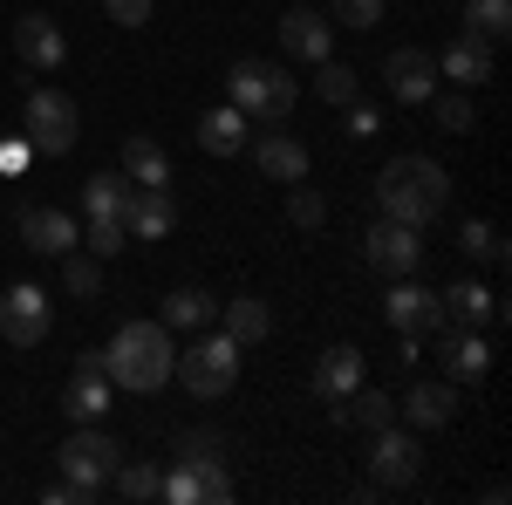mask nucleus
Returning a JSON list of instances; mask_svg holds the SVG:
<instances>
[{
	"label": "nucleus",
	"instance_id": "f257e3e1",
	"mask_svg": "<svg viewBox=\"0 0 512 505\" xmlns=\"http://www.w3.org/2000/svg\"><path fill=\"white\" fill-rule=\"evenodd\" d=\"M103 369H110V389H130V396H151V389L171 383L178 369V349H171V328L164 321H123L103 349Z\"/></svg>",
	"mask_w": 512,
	"mask_h": 505
},
{
	"label": "nucleus",
	"instance_id": "f03ea898",
	"mask_svg": "<svg viewBox=\"0 0 512 505\" xmlns=\"http://www.w3.org/2000/svg\"><path fill=\"white\" fill-rule=\"evenodd\" d=\"M444 198H451V171L437 164V157H390L383 171H376V205H383V219H403V226H431L437 212H444Z\"/></svg>",
	"mask_w": 512,
	"mask_h": 505
},
{
	"label": "nucleus",
	"instance_id": "7ed1b4c3",
	"mask_svg": "<svg viewBox=\"0 0 512 505\" xmlns=\"http://www.w3.org/2000/svg\"><path fill=\"white\" fill-rule=\"evenodd\" d=\"M226 96H233V110H239V117L280 123L287 110H294L301 82L287 76L280 62H260V55H246V62H233V76H226Z\"/></svg>",
	"mask_w": 512,
	"mask_h": 505
},
{
	"label": "nucleus",
	"instance_id": "20e7f679",
	"mask_svg": "<svg viewBox=\"0 0 512 505\" xmlns=\"http://www.w3.org/2000/svg\"><path fill=\"white\" fill-rule=\"evenodd\" d=\"M239 355H246V349H239L226 328H198V342L178 355V369H171V376H185V389H192L198 403H212V396H233Z\"/></svg>",
	"mask_w": 512,
	"mask_h": 505
},
{
	"label": "nucleus",
	"instance_id": "39448f33",
	"mask_svg": "<svg viewBox=\"0 0 512 505\" xmlns=\"http://www.w3.org/2000/svg\"><path fill=\"white\" fill-rule=\"evenodd\" d=\"M55 465H62V478L76 485L82 499H96V492L110 485V471L123 465V451H117V437H110V430H96V424H76L69 437H62V451H55Z\"/></svg>",
	"mask_w": 512,
	"mask_h": 505
},
{
	"label": "nucleus",
	"instance_id": "423d86ee",
	"mask_svg": "<svg viewBox=\"0 0 512 505\" xmlns=\"http://www.w3.org/2000/svg\"><path fill=\"white\" fill-rule=\"evenodd\" d=\"M28 151L41 157H69L76 151V137H82V110H76V96L69 89H28Z\"/></svg>",
	"mask_w": 512,
	"mask_h": 505
},
{
	"label": "nucleus",
	"instance_id": "0eeeda50",
	"mask_svg": "<svg viewBox=\"0 0 512 505\" xmlns=\"http://www.w3.org/2000/svg\"><path fill=\"white\" fill-rule=\"evenodd\" d=\"M362 267L383 273V280H403V273L424 267V226H403V219H376L362 233Z\"/></svg>",
	"mask_w": 512,
	"mask_h": 505
},
{
	"label": "nucleus",
	"instance_id": "6e6552de",
	"mask_svg": "<svg viewBox=\"0 0 512 505\" xmlns=\"http://www.w3.org/2000/svg\"><path fill=\"white\" fill-rule=\"evenodd\" d=\"M158 499H171V505H226V499H233V471H226V458L178 451V471L164 478Z\"/></svg>",
	"mask_w": 512,
	"mask_h": 505
},
{
	"label": "nucleus",
	"instance_id": "1a4fd4ad",
	"mask_svg": "<svg viewBox=\"0 0 512 505\" xmlns=\"http://www.w3.org/2000/svg\"><path fill=\"white\" fill-rule=\"evenodd\" d=\"M417 471H424L417 430H403V424L369 430V478H376V492H403V485H417Z\"/></svg>",
	"mask_w": 512,
	"mask_h": 505
},
{
	"label": "nucleus",
	"instance_id": "9d476101",
	"mask_svg": "<svg viewBox=\"0 0 512 505\" xmlns=\"http://www.w3.org/2000/svg\"><path fill=\"white\" fill-rule=\"evenodd\" d=\"M48 328H55V308H48V294H41L35 280H21V287L0 294V335H7V349H41Z\"/></svg>",
	"mask_w": 512,
	"mask_h": 505
},
{
	"label": "nucleus",
	"instance_id": "9b49d317",
	"mask_svg": "<svg viewBox=\"0 0 512 505\" xmlns=\"http://www.w3.org/2000/svg\"><path fill=\"white\" fill-rule=\"evenodd\" d=\"M383 89H390L396 103H431L437 96V55L431 48H390L383 55Z\"/></svg>",
	"mask_w": 512,
	"mask_h": 505
},
{
	"label": "nucleus",
	"instance_id": "f8f14e48",
	"mask_svg": "<svg viewBox=\"0 0 512 505\" xmlns=\"http://www.w3.org/2000/svg\"><path fill=\"white\" fill-rule=\"evenodd\" d=\"M383 321H390L396 335H437V328H444V301L403 273L390 294H383Z\"/></svg>",
	"mask_w": 512,
	"mask_h": 505
},
{
	"label": "nucleus",
	"instance_id": "ddd939ff",
	"mask_svg": "<svg viewBox=\"0 0 512 505\" xmlns=\"http://www.w3.org/2000/svg\"><path fill=\"white\" fill-rule=\"evenodd\" d=\"M21 246L28 253H48V260H62V253H76L82 246V226L69 212H55V205H28L21 212Z\"/></svg>",
	"mask_w": 512,
	"mask_h": 505
},
{
	"label": "nucleus",
	"instance_id": "4468645a",
	"mask_svg": "<svg viewBox=\"0 0 512 505\" xmlns=\"http://www.w3.org/2000/svg\"><path fill=\"white\" fill-rule=\"evenodd\" d=\"M451 417H458V383H410V396H396L403 430H444Z\"/></svg>",
	"mask_w": 512,
	"mask_h": 505
},
{
	"label": "nucleus",
	"instance_id": "2eb2a0df",
	"mask_svg": "<svg viewBox=\"0 0 512 505\" xmlns=\"http://www.w3.org/2000/svg\"><path fill=\"white\" fill-rule=\"evenodd\" d=\"M14 55L28 69H62L69 62V35L55 28V14H21L14 21Z\"/></svg>",
	"mask_w": 512,
	"mask_h": 505
},
{
	"label": "nucleus",
	"instance_id": "dca6fc26",
	"mask_svg": "<svg viewBox=\"0 0 512 505\" xmlns=\"http://www.w3.org/2000/svg\"><path fill=\"white\" fill-rule=\"evenodd\" d=\"M437 369H444V383H485V369H492V342H485L478 328H458V335L437 342Z\"/></svg>",
	"mask_w": 512,
	"mask_h": 505
},
{
	"label": "nucleus",
	"instance_id": "f3484780",
	"mask_svg": "<svg viewBox=\"0 0 512 505\" xmlns=\"http://www.w3.org/2000/svg\"><path fill=\"white\" fill-rule=\"evenodd\" d=\"M171 226H178L171 185H137V192H130V212H123V233L130 239H164Z\"/></svg>",
	"mask_w": 512,
	"mask_h": 505
},
{
	"label": "nucleus",
	"instance_id": "a211bd4d",
	"mask_svg": "<svg viewBox=\"0 0 512 505\" xmlns=\"http://www.w3.org/2000/svg\"><path fill=\"white\" fill-rule=\"evenodd\" d=\"M280 48H287L294 62H328V55H335V21L294 7V14H280Z\"/></svg>",
	"mask_w": 512,
	"mask_h": 505
},
{
	"label": "nucleus",
	"instance_id": "6ab92c4d",
	"mask_svg": "<svg viewBox=\"0 0 512 505\" xmlns=\"http://www.w3.org/2000/svg\"><path fill=\"white\" fill-rule=\"evenodd\" d=\"M62 410L76 417V424H96L103 410H110V369H103V355H82L76 376H69V396H62Z\"/></svg>",
	"mask_w": 512,
	"mask_h": 505
},
{
	"label": "nucleus",
	"instance_id": "aec40b11",
	"mask_svg": "<svg viewBox=\"0 0 512 505\" xmlns=\"http://www.w3.org/2000/svg\"><path fill=\"white\" fill-rule=\"evenodd\" d=\"M362 383H369V376H362V349H355V342H335V349L315 362V396L321 403H349Z\"/></svg>",
	"mask_w": 512,
	"mask_h": 505
},
{
	"label": "nucleus",
	"instance_id": "412c9836",
	"mask_svg": "<svg viewBox=\"0 0 512 505\" xmlns=\"http://www.w3.org/2000/svg\"><path fill=\"white\" fill-rule=\"evenodd\" d=\"M253 164H260L274 185H301V178H308V144H301L294 130H267V137L253 144Z\"/></svg>",
	"mask_w": 512,
	"mask_h": 505
},
{
	"label": "nucleus",
	"instance_id": "4be33fe9",
	"mask_svg": "<svg viewBox=\"0 0 512 505\" xmlns=\"http://www.w3.org/2000/svg\"><path fill=\"white\" fill-rule=\"evenodd\" d=\"M437 76H451L458 89H485V82H492V41L458 35L444 55H437Z\"/></svg>",
	"mask_w": 512,
	"mask_h": 505
},
{
	"label": "nucleus",
	"instance_id": "5701e85b",
	"mask_svg": "<svg viewBox=\"0 0 512 505\" xmlns=\"http://www.w3.org/2000/svg\"><path fill=\"white\" fill-rule=\"evenodd\" d=\"M437 301H444V321H458V328H478V321H499V314H506L485 280H451Z\"/></svg>",
	"mask_w": 512,
	"mask_h": 505
},
{
	"label": "nucleus",
	"instance_id": "b1692460",
	"mask_svg": "<svg viewBox=\"0 0 512 505\" xmlns=\"http://www.w3.org/2000/svg\"><path fill=\"white\" fill-rule=\"evenodd\" d=\"M219 328L233 335L239 349H260V342L274 335V308H267L260 294H239V301H226V308H219Z\"/></svg>",
	"mask_w": 512,
	"mask_h": 505
},
{
	"label": "nucleus",
	"instance_id": "393cba45",
	"mask_svg": "<svg viewBox=\"0 0 512 505\" xmlns=\"http://www.w3.org/2000/svg\"><path fill=\"white\" fill-rule=\"evenodd\" d=\"M246 123L253 117H239L233 103H219V110H205V117H198V151H212V157H239L246 151Z\"/></svg>",
	"mask_w": 512,
	"mask_h": 505
},
{
	"label": "nucleus",
	"instance_id": "a878e982",
	"mask_svg": "<svg viewBox=\"0 0 512 505\" xmlns=\"http://www.w3.org/2000/svg\"><path fill=\"white\" fill-rule=\"evenodd\" d=\"M130 178L123 171H89V185H82V205H89V219H123L130 212Z\"/></svg>",
	"mask_w": 512,
	"mask_h": 505
},
{
	"label": "nucleus",
	"instance_id": "bb28decb",
	"mask_svg": "<svg viewBox=\"0 0 512 505\" xmlns=\"http://www.w3.org/2000/svg\"><path fill=\"white\" fill-rule=\"evenodd\" d=\"M219 321V301L205 294V287H178V294H164V328H212Z\"/></svg>",
	"mask_w": 512,
	"mask_h": 505
},
{
	"label": "nucleus",
	"instance_id": "cd10ccee",
	"mask_svg": "<svg viewBox=\"0 0 512 505\" xmlns=\"http://www.w3.org/2000/svg\"><path fill=\"white\" fill-rule=\"evenodd\" d=\"M123 178H130V185H171V157H164L151 137H130V144H123Z\"/></svg>",
	"mask_w": 512,
	"mask_h": 505
},
{
	"label": "nucleus",
	"instance_id": "c85d7f7f",
	"mask_svg": "<svg viewBox=\"0 0 512 505\" xmlns=\"http://www.w3.org/2000/svg\"><path fill=\"white\" fill-rule=\"evenodd\" d=\"M315 96L321 103H335V110H349L355 96H362V69H349V62H315Z\"/></svg>",
	"mask_w": 512,
	"mask_h": 505
},
{
	"label": "nucleus",
	"instance_id": "c756f323",
	"mask_svg": "<svg viewBox=\"0 0 512 505\" xmlns=\"http://www.w3.org/2000/svg\"><path fill=\"white\" fill-rule=\"evenodd\" d=\"M465 35L499 48V41L512 35V0H465Z\"/></svg>",
	"mask_w": 512,
	"mask_h": 505
},
{
	"label": "nucleus",
	"instance_id": "7c9ffc66",
	"mask_svg": "<svg viewBox=\"0 0 512 505\" xmlns=\"http://www.w3.org/2000/svg\"><path fill=\"white\" fill-rule=\"evenodd\" d=\"M342 424H362V430H383V424H396V396H383V389H355L349 403H342Z\"/></svg>",
	"mask_w": 512,
	"mask_h": 505
},
{
	"label": "nucleus",
	"instance_id": "2f4dec72",
	"mask_svg": "<svg viewBox=\"0 0 512 505\" xmlns=\"http://www.w3.org/2000/svg\"><path fill=\"white\" fill-rule=\"evenodd\" d=\"M458 253H465V260H492V267H499V260H506V233H499L492 219H465V226H458Z\"/></svg>",
	"mask_w": 512,
	"mask_h": 505
},
{
	"label": "nucleus",
	"instance_id": "473e14b6",
	"mask_svg": "<svg viewBox=\"0 0 512 505\" xmlns=\"http://www.w3.org/2000/svg\"><path fill=\"white\" fill-rule=\"evenodd\" d=\"M62 287L89 308V301L103 294V267H96V253H82V246H76V253H62Z\"/></svg>",
	"mask_w": 512,
	"mask_h": 505
},
{
	"label": "nucleus",
	"instance_id": "72a5a7b5",
	"mask_svg": "<svg viewBox=\"0 0 512 505\" xmlns=\"http://www.w3.org/2000/svg\"><path fill=\"white\" fill-rule=\"evenodd\" d=\"M431 117H437V130H451V137H472V130H478L472 89H451V96H431Z\"/></svg>",
	"mask_w": 512,
	"mask_h": 505
},
{
	"label": "nucleus",
	"instance_id": "f704fd0d",
	"mask_svg": "<svg viewBox=\"0 0 512 505\" xmlns=\"http://www.w3.org/2000/svg\"><path fill=\"white\" fill-rule=\"evenodd\" d=\"M110 485H117L123 499L144 505V499H158V492H164V471L158 465H117V471H110Z\"/></svg>",
	"mask_w": 512,
	"mask_h": 505
},
{
	"label": "nucleus",
	"instance_id": "c9c22d12",
	"mask_svg": "<svg viewBox=\"0 0 512 505\" xmlns=\"http://www.w3.org/2000/svg\"><path fill=\"white\" fill-rule=\"evenodd\" d=\"M287 219H294L301 233H315L321 219H328V205H321V192H315V185H308V178H301V185L287 192Z\"/></svg>",
	"mask_w": 512,
	"mask_h": 505
},
{
	"label": "nucleus",
	"instance_id": "e433bc0d",
	"mask_svg": "<svg viewBox=\"0 0 512 505\" xmlns=\"http://www.w3.org/2000/svg\"><path fill=\"white\" fill-rule=\"evenodd\" d=\"M82 246H89L96 260H117L123 246H130V233H123V219H89V233H82Z\"/></svg>",
	"mask_w": 512,
	"mask_h": 505
},
{
	"label": "nucleus",
	"instance_id": "4c0bfd02",
	"mask_svg": "<svg viewBox=\"0 0 512 505\" xmlns=\"http://www.w3.org/2000/svg\"><path fill=\"white\" fill-rule=\"evenodd\" d=\"M328 14H335L342 28H355V35H369V28L383 21V0H328Z\"/></svg>",
	"mask_w": 512,
	"mask_h": 505
},
{
	"label": "nucleus",
	"instance_id": "58836bf2",
	"mask_svg": "<svg viewBox=\"0 0 512 505\" xmlns=\"http://www.w3.org/2000/svg\"><path fill=\"white\" fill-rule=\"evenodd\" d=\"M342 130H349L355 144H369V137H376V130H383V117H376V110H369V103H362V96H355V103H349V123H342Z\"/></svg>",
	"mask_w": 512,
	"mask_h": 505
},
{
	"label": "nucleus",
	"instance_id": "ea45409f",
	"mask_svg": "<svg viewBox=\"0 0 512 505\" xmlns=\"http://www.w3.org/2000/svg\"><path fill=\"white\" fill-rule=\"evenodd\" d=\"M103 14H110L117 28H144V21H151V0H103Z\"/></svg>",
	"mask_w": 512,
	"mask_h": 505
},
{
	"label": "nucleus",
	"instance_id": "a19ab883",
	"mask_svg": "<svg viewBox=\"0 0 512 505\" xmlns=\"http://www.w3.org/2000/svg\"><path fill=\"white\" fill-rule=\"evenodd\" d=\"M178 451H205V458H226V444H219L212 430H198V437H178Z\"/></svg>",
	"mask_w": 512,
	"mask_h": 505
},
{
	"label": "nucleus",
	"instance_id": "79ce46f5",
	"mask_svg": "<svg viewBox=\"0 0 512 505\" xmlns=\"http://www.w3.org/2000/svg\"><path fill=\"white\" fill-rule=\"evenodd\" d=\"M41 499H48V505H82V492H76V485H69V478H55V485H48Z\"/></svg>",
	"mask_w": 512,
	"mask_h": 505
},
{
	"label": "nucleus",
	"instance_id": "37998d69",
	"mask_svg": "<svg viewBox=\"0 0 512 505\" xmlns=\"http://www.w3.org/2000/svg\"><path fill=\"white\" fill-rule=\"evenodd\" d=\"M21 164H28V137L21 144H0V171H21Z\"/></svg>",
	"mask_w": 512,
	"mask_h": 505
}]
</instances>
